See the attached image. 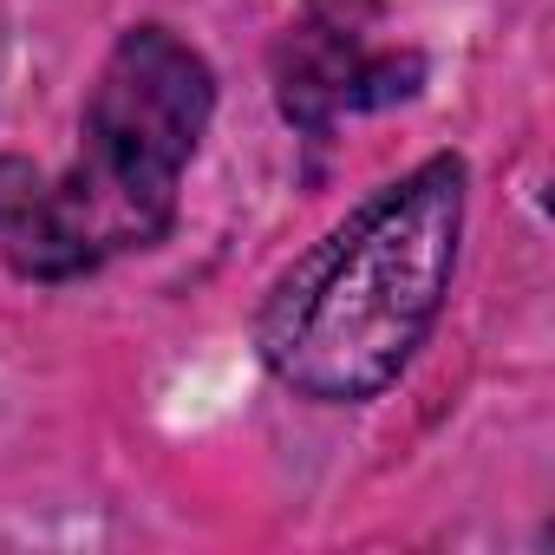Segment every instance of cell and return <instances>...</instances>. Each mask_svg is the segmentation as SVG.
<instances>
[{
  "instance_id": "3",
  "label": "cell",
  "mask_w": 555,
  "mask_h": 555,
  "mask_svg": "<svg viewBox=\"0 0 555 555\" xmlns=\"http://www.w3.org/2000/svg\"><path fill=\"white\" fill-rule=\"evenodd\" d=\"M425 86V53L379 0H314L274 40V99L288 125L327 131L334 118L399 105Z\"/></svg>"
},
{
  "instance_id": "4",
  "label": "cell",
  "mask_w": 555,
  "mask_h": 555,
  "mask_svg": "<svg viewBox=\"0 0 555 555\" xmlns=\"http://www.w3.org/2000/svg\"><path fill=\"white\" fill-rule=\"evenodd\" d=\"M40 183H47V177H40L27 157H0V235L21 222V209L34 203V190H40Z\"/></svg>"
},
{
  "instance_id": "1",
  "label": "cell",
  "mask_w": 555,
  "mask_h": 555,
  "mask_svg": "<svg viewBox=\"0 0 555 555\" xmlns=\"http://www.w3.org/2000/svg\"><path fill=\"white\" fill-rule=\"evenodd\" d=\"M464 235V164L425 157L327 229L255 321L261 366L327 405L386 392L425 347Z\"/></svg>"
},
{
  "instance_id": "2",
  "label": "cell",
  "mask_w": 555,
  "mask_h": 555,
  "mask_svg": "<svg viewBox=\"0 0 555 555\" xmlns=\"http://www.w3.org/2000/svg\"><path fill=\"white\" fill-rule=\"evenodd\" d=\"M216 112V79L170 27H131L86 99V144L60 183H40L0 235L27 282H73L125 248H151L177 216L183 164Z\"/></svg>"
}]
</instances>
